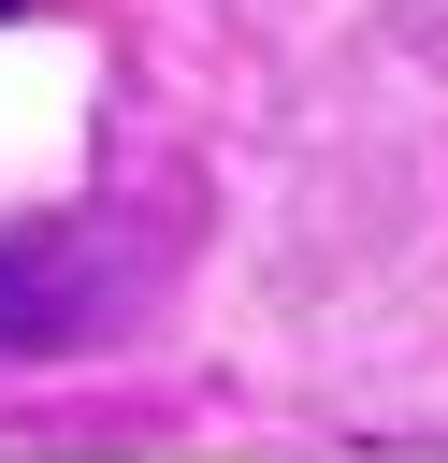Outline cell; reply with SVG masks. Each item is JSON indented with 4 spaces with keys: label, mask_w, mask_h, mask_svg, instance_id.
Masks as SVG:
<instances>
[{
    "label": "cell",
    "mask_w": 448,
    "mask_h": 463,
    "mask_svg": "<svg viewBox=\"0 0 448 463\" xmlns=\"http://www.w3.org/2000/svg\"><path fill=\"white\" fill-rule=\"evenodd\" d=\"M116 318V232L101 217H0V362L87 347Z\"/></svg>",
    "instance_id": "obj_1"
},
{
    "label": "cell",
    "mask_w": 448,
    "mask_h": 463,
    "mask_svg": "<svg viewBox=\"0 0 448 463\" xmlns=\"http://www.w3.org/2000/svg\"><path fill=\"white\" fill-rule=\"evenodd\" d=\"M0 14H29V0H0Z\"/></svg>",
    "instance_id": "obj_2"
}]
</instances>
